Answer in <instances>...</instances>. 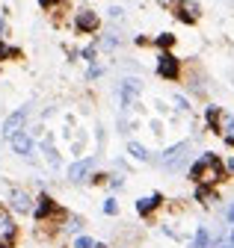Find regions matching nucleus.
<instances>
[{"instance_id":"f257e3e1","label":"nucleus","mask_w":234,"mask_h":248,"mask_svg":"<svg viewBox=\"0 0 234 248\" xmlns=\"http://www.w3.org/2000/svg\"><path fill=\"white\" fill-rule=\"evenodd\" d=\"M219 177H222V163L217 154H201L190 169V180H196V183H214Z\"/></svg>"},{"instance_id":"f03ea898","label":"nucleus","mask_w":234,"mask_h":248,"mask_svg":"<svg viewBox=\"0 0 234 248\" xmlns=\"http://www.w3.org/2000/svg\"><path fill=\"white\" fill-rule=\"evenodd\" d=\"M98 27H101V18H98V12H92V9H80V12L74 15V30H77V33H83V36L98 33Z\"/></svg>"},{"instance_id":"7ed1b4c3","label":"nucleus","mask_w":234,"mask_h":248,"mask_svg":"<svg viewBox=\"0 0 234 248\" xmlns=\"http://www.w3.org/2000/svg\"><path fill=\"white\" fill-rule=\"evenodd\" d=\"M157 74H160L163 80H178V77H181V62L175 59L169 50H163V53L157 56Z\"/></svg>"},{"instance_id":"20e7f679","label":"nucleus","mask_w":234,"mask_h":248,"mask_svg":"<svg viewBox=\"0 0 234 248\" xmlns=\"http://www.w3.org/2000/svg\"><path fill=\"white\" fill-rule=\"evenodd\" d=\"M27 115H30V109H27V107H21V109H15V112H12V115L3 121V136H6V139L24 130V121H27Z\"/></svg>"},{"instance_id":"39448f33","label":"nucleus","mask_w":234,"mask_h":248,"mask_svg":"<svg viewBox=\"0 0 234 248\" xmlns=\"http://www.w3.org/2000/svg\"><path fill=\"white\" fill-rule=\"evenodd\" d=\"M9 207L15 210V213H33V198L27 195V192H21V189H12V195H9Z\"/></svg>"},{"instance_id":"423d86ee","label":"nucleus","mask_w":234,"mask_h":248,"mask_svg":"<svg viewBox=\"0 0 234 248\" xmlns=\"http://www.w3.org/2000/svg\"><path fill=\"white\" fill-rule=\"evenodd\" d=\"M53 213H56V204H53V198H50V195H39V201H36V210H33L36 222H45V219H50Z\"/></svg>"},{"instance_id":"0eeeda50","label":"nucleus","mask_w":234,"mask_h":248,"mask_svg":"<svg viewBox=\"0 0 234 248\" xmlns=\"http://www.w3.org/2000/svg\"><path fill=\"white\" fill-rule=\"evenodd\" d=\"M9 145H12V151H15V154H21V157H30V154H33V139L27 136L24 130H21V133H15V136H9Z\"/></svg>"},{"instance_id":"6e6552de","label":"nucleus","mask_w":234,"mask_h":248,"mask_svg":"<svg viewBox=\"0 0 234 248\" xmlns=\"http://www.w3.org/2000/svg\"><path fill=\"white\" fill-rule=\"evenodd\" d=\"M175 9H178L175 15H178L181 21H187V24H193V21L199 18V6H196V3H187V0H178V3H175Z\"/></svg>"},{"instance_id":"1a4fd4ad","label":"nucleus","mask_w":234,"mask_h":248,"mask_svg":"<svg viewBox=\"0 0 234 248\" xmlns=\"http://www.w3.org/2000/svg\"><path fill=\"white\" fill-rule=\"evenodd\" d=\"M89 169H92V160H80V163H74V166L68 169V180H74V183L86 180V174H89Z\"/></svg>"},{"instance_id":"9d476101","label":"nucleus","mask_w":234,"mask_h":248,"mask_svg":"<svg viewBox=\"0 0 234 248\" xmlns=\"http://www.w3.org/2000/svg\"><path fill=\"white\" fill-rule=\"evenodd\" d=\"M160 201H163V198H160L157 192H154V195H149V198H139V201H136V213H139V216H149Z\"/></svg>"},{"instance_id":"9b49d317","label":"nucleus","mask_w":234,"mask_h":248,"mask_svg":"<svg viewBox=\"0 0 234 248\" xmlns=\"http://www.w3.org/2000/svg\"><path fill=\"white\" fill-rule=\"evenodd\" d=\"M136 95H139V80H125V86H122V98H125V104L134 101Z\"/></svg>"},{"instance_id":"f8f14e48","label":"nucleus","mask_w":234,"mask_h":248,"mask_svg":"<svg viewBox=\"0 0 234 248\" xmlns=\"http://www.w3.org/2000/svg\"><path fill=\"white\" fill-rule=\"evenodd\" d=\"M208 245H211V233L204 231V228H199L196 236H193V245H190V248H208Z\"/></svg>"},{"instance_id":"ddd939ff","label":"nucleus","mask_w":234,"mask_h":248,"mask_svg":"<svg viewBox=\"0 0 234 248\" xmlns=\"http://www.w3.org/2000/svg\"><path fill=\"white\" fill-rule=\"evenodd\" d=\"M184 148H187V145H175V148H169V151L163 154V166H172L175 160H181V154H184Z\"/></svg>"},{"instance_id":"4468645a","label":"nucleus","mask_w":234,"mask_h":248,"mask_svg":"<svg viewBox=\"0 0 234 248\" xmlns=\"http://www.w3.org/2000/svg\"><path fill=\"white\" fill-rule=\"evenodd\" d=\"M154 45H157L160 50H169V47L175 45V36H172V33H160V36L154 39Z\"/></svg>"},{"instance_id":"2eb2a0df","label":"nucleus","mask_w":234,"mask_h":248,"mask_svg":"<svg viewBox=\"0 0 234 248\" xmlns=\"http://www.w3.org/2000/svg\"><path fill=\"white\" fill-rule=\"evenodd\" d=\"M128 151L134 154V157H136V160H142V163H145V160H149V151H145L142 145H136V142H131V145H128Z\"/></svg>"},{"instance_id":"dca6fc26","label":"nucleus","mask_w":234,"mask_h":248,"mask_svg":"<svg viewBox=\"0 0 234 248\" xmlns=\"http://www.w3.org/2000/svg\"><path fill=\"white\" fill-rule=\"evenodd\" d=\"M3 231H15V225H12V219H9V213L0 210V233H3Z\"/></svg>"},{"instance_id":"f3484780","label":"nucleus","mask_w":234,"mask_h":248,"mask_svg":"<svg viewBox=\"0 0 234 248\" xmlns=\"http://www.w3.org/2000/svg\"><path fill=\"white\" fill-rule=\"evenodd\" d=\"M15 245V231H3L0 233V248H12Z\"/></svg>"},{"instance_id":"a211bd4d","label":"nucleus","mask_w":234,"mask_h":248,"mask_svg":"<svg viewBox=\"0 0 234 248\" xmlns=\"http://www.w3.org/2000/svg\"><path fill=\"white\" fill-rule=\"evenodd\" d=\"M9 56H15V50H12V47L3 42V39H0V62H6Z\"/></svg>"},{"instance_id":"6ab92c4d","label":"nucleus","mask_w":234,"mask_h":248,"mask_svg":"<svg viewBox=\"0 0 234 248\" xmlns=\"http://www.w3.org/2000/svg\"><path fill=\"white\" fill-rule=\"evenodd\" d=\"M74 248H95V242H92L89 236H77V239H74Z\"/></svg>"},{"instance_id":"aec40b11","label":"nucleus","mask_w":234,"mask_h":248,"mask_svg":"<svg viewBox=\"0 0 234 248\" xmlns=\"http://www.w3.org/2000/svg\"><path fill=\"white\" fill-rule=\"evenodd\" d=\"M104 213H107V216H116V213H119V204H116L113 198H107V201H104Z\"/></svg>"},{"instance_id":"412c9836","label":"nucleus","mask_w":234,"mask_h":248,"mask_svg":"<svg viewBox=\"0 0 234 248\" xmlns=\"http://www.w3.org/2000/svg\"><path fill=\"white\" fill-rule=\"evenodd\" d=\"M217 121H219V109L217 107H208V124H211V127H217Z\"/></svg>"},{"instance_id":"4be33fe9","label":"nucleus","mask_w":234,"mask_h":248,"mask_svg":"<svg viewBox=\"0 0 234 248\" xmlns=\"http://www.w3.org/2000/svg\"><path fill=\"white\" fill-rule=\"evenodd\" d=\"M196 198H199V201H204V198H211V189H208V186H204V183H201V186H199V189H196Z\"/></svg>"},{"instance_id":"5701e85b","label":"nucleus","mask_w":234,"mask_h":248,"mask_svg":"<svg viewBox=\"0 0 234 248\" xmlns=\"http://www.w3.org/2000/svg\"><path fill=\"white\" fill-rule=\"evenodd\" d=\"M222 130H225L228 136H234V118H228V115H225V121H222Z\"/></svg>"},{"instance_id":"b1692460","label":"nucleus","mask_w":234,"mask_h":248,"mask_svg":"<svg viewBox=\"0 0 234 248\" xmlns=\"http://www.w3.org/2000/svg\"><path fill=\"white\" fill-rule=\"evenodd\" d=\"M39 6L48 12V9H53V6H60V0H39Z\"/></svg>"},{"instance_id":"393cba45","label":"nucleus","mask_w":234,"mask_h":248,"mask_svg":"<svg viewBox=\"0 0 234 248\" xmlns=\"http://www.w3.org/2000/svg\"><path fill=\"white\" fill-rule=\"evenodd\" d=\"M83 59L92 62V59H95V47H86V50H83Z\"/></svg>"},{"instance_id":"a878e982","label":"nucleus","mask_w":234,"mask_h":248,"mask_svg":"<svg viewBox=\"0 0 234 248\" xmlns=\"http://www.w3.org/2000/svg\"><path fill=\"white\" fill-rule=\"evenodd\" d=\"M89 77H92V80H95V77H101V68H98V65H92V68H89Z\"/></svg>"},{"instance_id":"bb28decb","label":"nucleus","mask_w":234,"mask_h":248,"mask_svg":"<svg viewBox=\"0 0 234 248\" xmlns=\"http://www.w3.org/2000/svg\"><path fill=\"white\" fill-rule=\"evenodd\" d=\"M225 216H228V222H231V225H234V204H231V207H228V213H225Z\"/></svg>"},{"instance_id":"cd10ccee","label":"nucleus","mask_w":234,"mask_h":248,"mask_svg":"<svg viewBox=\"0 0 234 248\" xmlns=\"http://www.w3.org/2000/svg\"><path fill=\"white\" fill-rule=\"evenodd\" d=\"M228 171H231V174H234V160H228Z\"/></svg>"},{"instance_id":"c85d7f7f","label":"nucleus","mask_w":234,"mask_h":248,"mask_svg":"<svg viewBox=\"0 0 234 248\" xmlns=\"http://www.w3.org/2000/svg\"><path fill=\"white\" fill-rule=\"evenodd\" d=\"M95 248H107V245H101V242H95Z\"/></svg>"},{"instance_id":"c756f323","label":"nucleus","mask_w":234,"mask_h":248,"mask_svg":"<svg viewBox=\"0 0 234 248\" xmlns=\"http://www.w3.org/2000/svg\"><path fill=\"white\" fill-rule=\"evenodd\" d=\"M222 248H234V242H228V245H222Z\"/></svg>"},{"instance_id":"7c9ffc66","label":"nucleus","mask_w":234,"mask_h":248,"mask_svg":"<svg viewBox=\"0 0 234 248\" xmlns=\"http://www.w3.org/2000/svg\"><path fill=\"white\" fill-rule=\"evenodd\" d=\"M231 242H234V228H231Z\"/></svg>"}]
</instances>
